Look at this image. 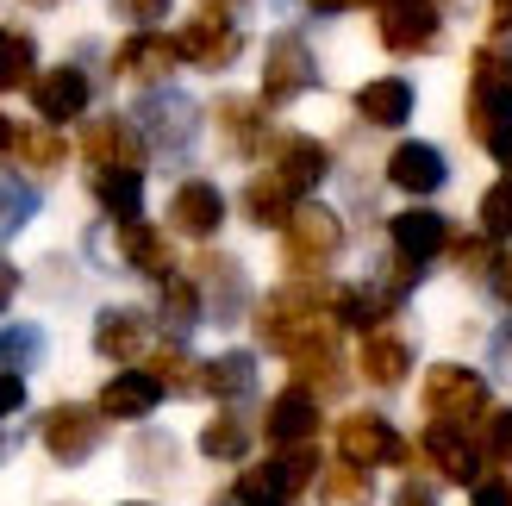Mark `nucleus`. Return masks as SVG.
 Returning <instances> with one entry per match:
<instances>
[{"label":"nucleus","instance_id":"1","mask_svg":"<svg viewBox=\"0 0 512 506\" xmlns=\"http://www.w3.org/2000/svg\"><path fill=\"white\" fill-rule=\"evenodd\" d=\"M256 338L275 357H294V350L319 344V338H338V288H319V282H288L275 288L263 307H256Z\"/></svg>","mask_w":512,"mask_h":506},{"label":"nucleus","instance_id":"2","mask_svg":"<svg viewBox=\"0 0 512 506\" xmlns=\"http://www.w3.org/2000/svg\"><path fill=\"white\" fill-rule=\"evenodd\" d=\"M319 475V450L313 444H300V450H275L269 463H250L238 475V488L225 494L219 506H288L306 482Z\"/></svg>","mask_w":512,"mask_h":506},{"label":"nucleus","instance_id":"3","mask_svg":"<svg viewBox=\"0 0 512 506\" xmlns=\"http://www.w3.org/2000/svg\"><path fill=\"white\" fill-rule=\"evenodd\" d=\"M338 250H344V219L319 207V200H300L294 219L281 225V263L294 275H319V269H331Z\"/></svg>","mask_w":512,"mask_h":506},{"label":"nucleus","instance_id":"4","mask_svg":"<svg viewBox=\"0 0 512 506\" xmlns=\"http://www.w3.org/2000/svg\"><path fill=\"white\" fill-rule=\"evenodd\" d=\"M419 400H425V419H438V425H469V419L488 413V400H494V394H488V375H481V369L431 363Z\"/></svg>","mask_w":512,"mask_h":506},{"label":"nucleus","instance_id":"5","mask_svg":"<svg viewBox=\"0 0 512 506\" xmlns=\"http://www.w3.org/2000/svg\"><path fill=\"white\" fill-rule=\"evenodd\" d=\"M132 125L144 132V144L157 150V157H188V144L200 132V107L182 88H157L132 107Z\"/></svg>","mask_w":512,"mask_h":506},{"label":"nucleus","instance_id":"6","mask_svg":"<svg viewBox=\"0 0 512 506\" xmlns=\"http://www.w3.org/2000/svg\"><path fill=\"white\" fill-rule=\"evenodd\" d=\"M388 244H394L400 282L413 288L419 275L431 269V257H444V250H450V225H444V213H431V207H406V213L388 219Z\"/></svg>","mask_w":512,"mask_h":506},{"label":"nucleus","instance_id":"7","mask_svg":"<svg viewBox=\"0 0 512 506\" xmlns=\"http://www.w3.org/2000/svg\"><path fill=\"white\" fill-rule=\"evenodd\" d=\"M306 88H319L313 44H306L300 32L269 38V57H263V107H294Z\"/></svg>","mask_w":512,"mask_h":506},{"label":"nucleus","instance_id":"8","mask_svg":"<svg viewBox=\"0 0 512 506\" xmlns=\"http://www.w3.org/2000/svg\"><path fill=\"white\" fill-rule=\"evenodd\" d=\"M100 407H75V400H57L44 419H38V438H44V450H50V463H63V469H75V463H88L94 450H100Z\"/></svg>","mask_w":512,"mask_h":506},{"label":"nucleus","instance_id":"9","mask_svg":"<svg viewBox=\"0 0 512 506\" xmlns=\"http://www.w3.org/2000/svg\"><path fill=\"white\" fill-rule=\"evenodd\" d=\"M175 44H182V63H194V69H232L244 50V32L225 7H200V13H188Z\"/></svg>","mask_w":512,"mask_h":506},{"label":"nucleus","instance_id":"10","mask_svg":"<svg viewBox=\"0 0 512 506\" xmlns=\"http://www.w3.org/2000/svg\"><path fill=\"white\" fill-rule=\"evenodd\" d=\"M500 125H512V75L494 50H475V75H469V132L488 144Z\"/></svg>","mask_w":512,"mask_h":506},{"label":"nucleus","instance_id":"11","mask_svg":"<svg viewBox=\"0 0 512 506\" xmlns=\"http://www.w3.org/2000/svg\"><path fill=\"white\" fill-rule=\"evenodd\" d=\"M375 13H381L375 32H381V44H388L394 57L438 50V38H444V19H438V7H431V0H381Z\"/></svg>","mask_w":512,"mask_h":506},{"label":"nucleus","instance_id":"12","mask_svg":"<svg viewBox=\"0 0 512 506\" xmlns=\"http://www.w3.org/2000/svg\"><path fill=\"white\" fill-rule=\"evenodd\" d=\"M338 457L356 469H381V463H406L413 450H406V438L381 413H344L338 419Z\"/></svg>","mask_w":512,"mask_h":506},{"label":"nucleus","instance_id":"13","mask_svg":"<svg viewBox=\"0 0 512 506\" xmlns=\"http://www.w3.org/2000/svg\"><path fill=\"white\" fill-rule=\"evenodd\" d=\"M82 157L94 169H144V132L132 119H119V113L88 119L82 125Z\"/></svg>","mask_w":512,"mask_h":506},{"label":"nucleus","instance_id":"14","mask_svg":"<svg viewBox=\"0 0 512 506\" xmlns=\"http://www.w3.org/2000/svg\"><path fill=\"white\" fill-rule=\"evenodd\" d=\"M263 438H269L275 450H300V444H313V438H319V394H306L300 382H294V388H281V394L269 400Z\"/></svg>","mask_w":512,"mask_h":506},{"label":"nucleus","instance_id":"15","mask_svg":"<svg viewBox=\"0 0 512 506\" xmlns=\"http://www.w3.org/2000/svg\"><path fill=\"white\" fill-rule=\"evenodd\" d=\"M425 457H431V469H438L444 482L475 488L481 482V457H488V450H481V438H469L463 425H438V419H431L425 425Z\"/></svg>","mask_w":512,"mask_h":506},{"label":"nucleus","instance_id":"16","mask_svg":"<svg viewBox=\"0 0 512 506\" xmlns=\"http://www.w3.org/2000/svg\"><path fill=\"white\" fill-rule=\"evenodd\" d=\"M269 169H275L294 194H306V188H319L325 175H331V150H325L319 138H306V132H281V138L269 144Z\"/></svg>","mask_w":512,"mask_h":506},{"label":"nucleus","instance_id":"17","mask_svg":"<svg viewBox=\"0 0 512 506\" xmlns=\"http://www.w3.org/2000/svg\"><path fill=\"white\" fill-rule=\"evenodd\" d=\"M219 225H225V194L213 182H182V188L169 194V232L207 244Z\"/></svg>","mask_w":512,"mask_h":506},{"label":"nucleus","instance_id":"18","mask_svg":"<svg viewBox=\"0 0 512 506\" xmlns=\"http://www.w3.org/2000/svg\"><path fill=\"white\" fill-rule=\"evenodd\" d=\"M32 107L44 125H63V119H82L88 113V75L63 63V69H44L38 82H32Z\"/></svg>","mask_w":512,"mask_h":506},{"label":"nucleus","instance_id":"19","mask_svg":"<svg viewBox=\"0 0 512 506\" xmlns=\"http://www.w3.org/2000/svg\"><path fill=\"white\" fill-rule=\"evenodd\" d=\"M144 344H150V319L138 313V307H100V319H94V350L107 363H125L132 369L138 357H144Z\"/></svg>","mask_w":512,"mask_h":506},{"label":"nucleus","instance_id":"20","mask_svg":"<svg viewBox=\"0 0 512 506\" xmlns=\"http://www.w3.org/2000/svg\"><path fill=\"white\" fill-rule=\"evenodd\" d=\"M175 63H182V44H175L169 32H132L119 44V57H113V69L125 75V82H163Z\"/></svg>","mask_w":512,"mask_h":506},{"label":"nucleus","instance_id":"21","mask_svg":"<svg viewBox=\"0 0 512 506\" xmlns=\"http://www.w3.org/2000/svg\"><path fill=\"white\" fill-rule=\"evenodd\" d=\"M194 269H200V300H207V313H213L219 325H232V319L244 313V300H250L244 269H238L232 257H219V250H207Z\"/></svg>","mask_w":512,"mask_h":506},{"label":"nucleus","instance_id":"22","mask_svg":"<svg viewBox=\"0 0 512 506\" xmlns=\"http://www.w3.org/2000/svg\"><path fill=\"white\" fill-rule=\"evenodd\" d=\"M119 257H125V269L150 275V282H169V275H175L169 232H157V225H144V219H125L119 225Z\"/></svg>","mask_w":512,"mask_h":506},{"label":"nucleus","instance_id":"23","mask_svg":"<svg viewBox=\"0 0 512 506\" xmlns=\"http://www.w3.org/2000/svg\"><path fill=\"white\" fill-rule=\"evenodd\" d=\"M388 182L400 188V194H438L444 182H450V163H444V150L438 144H400L394 157H388Z\"/></svg>","mask_w":512,"mask_h":506},{"label":"nucleus","instance_id":"24","mask_svg":"<svg viewBox=\"0 0 512 506\" xmlns=\"http://www.w3.org/2000/svg\"><path fill=\"white\" fill-rule=\"evenodd\" d=\"M163 400V382L150 369H119L107 388H100V419H150Z\"/></svg>","mask_w":512,"mask_h":506},{"label":"nucleus","instance_id":"25","mask_svg":"<svg viewBox=\"0 0 512 506\" xmlns=\"http://www.w3.org/2000/svg\"><path fill=\"white\" fill-rule=\"evenodd\" d=\"M356 119L406 125V119H413V82H406V75H375V82H363V88H356Z\"/></svg>","mask_w":512,"mask_h":506},{"label":"nucleus","instance_id":"26","mask_svg":"<svg viewBox=\"0 0 512 506\" xmlns=\"http://www.w3.org/2000/svg\"><path fill=\"white\" fill-rule=\"evenodd\" d=\"M213 119H219V138H225V150H232V157H256V150H263V107H256V100H244V94H225L219 107H213Z\"/></svg>","mask_w":512,"mask_h":506},{"label":"nucleus","instance_id":"27","mask_svg":"<svg viewBox=\"0 0 512 506\" xmlns=\"http://www.w3.org/2000/svg\"><path fill=\"white\" fill-rule=\"evenodd\" d=\"M294 207H300V194L281 182L275 169H269V175H250V188H244V219H250V225H263V232H281V225L294 219Z\"/></svg>","mask_w":512,"mask_h":506},{"label":"nucleus","instance_id":"28","mask_svg":"<svg viewBox=\"0 0 512 506\" xmlns=\"http://www.w3.org/2000/svg\"><path fill=\"white\" fill-rule=\"evenodd\" d=\"M406 369H413V344L400 332H363V375L375 388H400Z\"/></svg>","mask_w":512,"mask_h":506},{"label":"nucleus","instance_id":"29","mask_svg":"<svg viewBox=\"0 0 512 506\" xmlns=\"http://www.w3.org/2000/svg\"><path fill=\"white\" fill-rule=\"evenodd\" d=\"M294 382L306 394H344V357H338V338H319V344H306L294 350Z\"/></svg>","mask_w":512,"mask_h":506},{"label":"nucleus","instance_id":"30","mask_svg":"<svg viewBox=\"0 0 512 506\" xmlns=\"http://www.w3.org/2000/svg\"><path fill=\"white\" fill-rule=\"evenodd\" d=\"M200 394H213V400H250L256 394V357H250V350H225V357L200 363Z\"/></svg>","mask_w":512,"mask_h":506},{"label":"nucleus","instance_id":"31","mask_svg":"<svg viewBox=\"0 0 512 506\" xmlns=\"http://www.w3.org/2000/svg\"><path fill=\"white\" fill-rule=\"evenodd\" d=\"M94 200L119 225L125 219H144V169H94Z\"/></svg>","mask_w":512,"mask_h":506},{"label":"nucleus","instance_id":"32","mask_svg":"<svg viewBox=\"0 0 512 506\" xmlns=\"http://www.w3.org/2000/svg\"><path fill=\"white\" fill-rule=\"evenodd\" d=\"M157 313H163V325H169V338L182 344L200 319H207V300H200V282H188V275H169L163 282V300H157Z\"/></svg>","mask_w":512,"mask_h":506},{"label":"nucleus","instance_id":"33","mask_svg":"<svg viewBox=\"0 0 512 506\" xmlns=\"http://www.w3.org/2000/svg\"><path fill=\"white\" fill-rule=\"evenodd\" d=\"M38 44L32 32H19V25H0V94H13V88H32L38 82Z\"/></svg>","mask_w":512,"mask_h":506},{"label":"nucleus","instance_id":"34","mask_svg":"<svg viewBox=\"0 0 512 506\" xmlns=\"http://www.w3.org/2000/svg\"><path fill=\"white\" fill-rule=\"evenodd\" d=\"M250 450V425L238 413H219L207 419V432H200V457H213V463H238Z\"/></svg>","mask_w":512,"mask_h":506},{"label":"nucleus","instance_id":"35","mask_svg":"<svg viewBox=\"0 0 512 506\" xmlns=\"http://www.w3.org/2000/svg\"><path fill=\"white\" fill-rule=\"evenodd\" d=\"M319 500H325V506H369V500H375L369 469H356V463L325 469V475H319Z\"/></svg>","mask_w":512,"mask_h":506},{"label":"nucleus","instance_id":"36","mask_svg":"<svg viewBox=\"0 0 512 506\" xmlns=\"http://www.w3.org/2000/svg\"><path fill=\"white\" fill-rule=\"evenodd\" d=\"M150 375L163 382V394H200V363L182 344H163L157 357H150Z\"/></svg>","mask_w":512,"mask_h":506},{"label":"nucleus","instance_id":"37","mask_svg":"<svg viewBox=\"0 0 512 506\" xmlns=\"http://www.w3.org/2000/svg\"><path fill=\"white\" fill-rule=\"evenodd\" d=\"M13 157L25 163V169H63V157H69V144L50 132V125H25V132L13 138Z\"/></svg>","mask_w":512,"mask_h":506},{"label":"nucleus","instance_id":"38","mask_svg":"<svg viewBox=\"0 0 512 506\" xmlns=\"http://www.w3.org/2000/svg\"><path fill=\"white\" fill-rule=\"evenodd\" d=\"M38 363H44V332H38V325H7V332H0V369L25 375Z\"/></svg>","mask_w":512,"mask_h":506},{"label":"nucleus","instance_id":"39","mask_svg":"<svg viewBox=\"0 0 512 506\" xmlns=\"http://www.w3.org/2000/svg\"><path fill=\"white\" fill-rule=\"evenodd\" d=\"M32 213H38V188H25L19 175H0V244L19 238Z\"/></svg>","mask_w":512,"mask_h":506},{"label":"nucleus","instance_id":"40","mask_svg":"<svg viewBox=\"0 0 512 506\" xmlns=\"http://www.w3.org/2000/svg\"><path fill=\"white\" fill-rule=\"evenodd\" d=\"M475 219H481V238H512V175H500V182L481 194Z\"/></svg>","mask_w":512,"mask_h":506},{"label":"nucleus","instance_id":"41","mask_svg":"<svg viewBox=\"0 0 512 506\" xmlns=\"http://www.w3.org/2000/svg\"><path fill=\"white\" fill-rule=\"evenodd\" d=\"M481 450L500 463V469H512V407H500V413H488V432H481Z\"/></svg>","mask_w":512,"mask_h":506},{"label":"nucleus","instance_id":"42","mask_svg":"<svg viewBox=\"0 0 512 506\" xmlns=\"http://www.w3.org/2000/svg\"><path fill=\"white\" fill-rule=\"evenodd\" d=\"M113 13H119V19H132L138 32H150L157 19H169V0H113Z\"/></svg>","mask_w":512,"mask_h":506},{"label":"nucleus","instance_id":"43","mask_svg":"<svg viewBox=\"0 0 512 506\" xmlns=\"http://www.w3.org/2000/svg\"><path fill=\"white\" fill-rule=\"evenodd\" d=\"M469 506H512V475H481L469 488Z\"/></svg>","mask_w":512,"mask_h":506},{"label":"nucleus","instance_id":"44","mask_svg":"<svg viewBox=\"0 0 512 506\" xmlns=\"http://www.w3.org/2000/svg\"><path fill=\"white\" fill-rule=\"evenodd\" d=\"M456 263H463L469 275H481V269H494V250H488V238H463V244H456Z\"/></svg>","mask_w":512,"mask_h":506},{"label":"nucleus","instance_id":"45","mask_svg":"<svg viewBox=\"0 0 512 506\" xmlns=\"http://www.w3.org/2000/svg\"><path fill=\"white\" fill-rule=\"evenodd\" d=\"M25 407V375H7L0 369V419H13Z\"/></svg>","mask_w":512,"mask_h":506},{"label":"nucleus","instance_id":"46","mask_svg":"<svg viewBox=\"0 0 512 506\" xmlns=\"http://www.w3.org/2000/svg\"><path fill=\"white\" fill-rule=\"evenodd\" d=\"M138 463H144V475H163V463H175V444H163V438H144Z\"/></svg>","mask_w":512,"mask_h":506},{"label":"nucleus","instance_id":"47","mask_svg":"<svg viewBox=\"0 0 512 506\" xmlns=\"http://www.w3.org/2000/svg\"><path fill=\"white\" fill-rule=\"evenodd\" d=\"M394 506H438V488H431V482H400Z\"/></svg>","mask_w":512,"mask_h":506},{"label":"nucleus","instance_id":"48","mask_svg":"<svg viewBox=\"0 0 512 506\" xmlns=\"http://www.w3.org/2000/svg\"><path fill=\"white\" fill-rule=\"evenodd\" d=\"M488 288L506 300V307H512V250H506V257H494V269H488Z\"/></svg>","mask_w":512,"mask_h":506},{"label":"nucleus","instance_id":"49","mask_svg":"<svg viewBox=\"0 0 512 506\" xmlns=\"http://www.w3.org/2000/svg\"><path fill=\"white\" fill-rule=\"evenodd\" d=\"M488 157H494V163H500V169L512 175V125H500V132L488 138Z\"/></svg>","mask_w":512,"mask_h":506},{"label":"nucleus","instance_id":"50","mask_svg":"<svg viewBox=\"0 0 512 506\" xmlns=\"http://www.w3.org/2000/svg\"><path fill=\"white\" fill-rule=\"evenodd\" d=\"M13 294H19V269H13L7 257H0V313L13 307Z\"/></svg>","mask_w":512,"mask_h":506},{"label":"nucleus","instance_id":"51","mask_svg":"<svg viewBox=\"0 0 512 506\" xmlns=\"http://www.w3.org/2000/svg\"><path fill=\"white\" fill-rule=\"evenodd\" d=\"M488 32H512V0H488Z\"/></svg>","mask_w":512,"mask_h":506},{"label":"nucleus","instance_id":"52","mask_svg":"<svg viewBox=\"0 0 512 506\" xmlns=\"http://www.w3.org/2000/svg\"><path fill=\"white\" fill-rule=\"evenodd\" d=\"M313 13H350V7H381V0H306Z\"/></svg>","mask_w":512,"mask_h":506},{"label":"nucleus","instance_id":"53","mask_svg":"<svg viewBox=\"0 0 512 506\" xmlns=\"http://www.w3.org/2000/svg\"><path fill=\"white\" fill-rule=\"evenodd\" d=\"M494 357H512V325H500V338H494Z\"/></svg>","mask_w":512,"mask_h":506},{"label":"nucleus","instance_id":"54","mask_svg":"<svg viewBox=\"0 0 512 506\" xmlns=\"http://www.w3.org/2000/svg\"><path fill=\"white\" fill-rule=\"evenodd\" d=\"M13 138H19V132H13V119L0 113V150H13Z\"/></svg>","mask_w":512,"mask_h":506},{"label":"nucleus","instance_id":"55","mask_svg":"<svg viewBox=\"0 0 512 506\" xmlns=\"http://www.w3.org/2000/svg\"><path fill=\"white\" fill-rule=\"evenodd\" d=\"M500 63H506V75H512V50H506V57H500Z\"/></svg>","mask_w":512,"mask_h":506},{"label":"nucleus","instance_id":"56","mask_svg":"<svg viewBox=\"0 0 512 506\" xmlns=\"http://www.w3.org/2000/svg\"><path fill=\"white\" fill-rule=\"evenodd\" d=\"M0 457H7V438H0Z\"/></svg>","mask_w":512,"mask_h":506},{"label":"nucleus","instance_id":"57","mask_svg":"<svg viewBox=\"0 0 512 506\" xmlns=\"http://www.w3.org/2000/svg\"><path fill=\"white\" fill-rule=\"evenodd\" d=\"M132 506H150V500H132Z\"/></svg>","mask_w":512,"mask_h":506},{"label":"nucleus","instance_id":"58","mask_svg":"<svg viewBox=\"0 0 512 506\" xmlns=\"http://www.w3.org/2000/svg\"><path fill=\"white\" fill-rule=\"evenodd\" d=\"M38 7H50V0H38Z\"/></svg>","mask_w":512,"mask_h":506}]
</instances>
